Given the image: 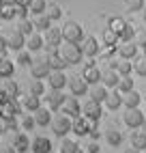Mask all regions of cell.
I'll return each instance as SVG.
<instances>
[{
  "mask_svg": "<svg viewBox=\"0 0 146 153\" xmlns=\"http://www.w3.org/2000/svg\"><path fill=\"white\" fill-rule=\"evenodd\" d=\"M108 28H112L114 33H116V35L120 37V35H122V30L127 28V22H125L122 17H112V19H110V26H108Z\"/></svg>",
  "mask_w": 146,
  "mask_h": 153,
  "instance_id": "1f68e13d",
  "label": "cell"
},
{
  "mask_svg": "<svg viewBox=\"0 0 146 153\" xmlns=\"http://www.w3.org/2000/svg\"><path fill=\"white\" fill-rule=\"evenodd\" d=\"M99 151V145H97V142H90V145H88V153H97Z\"/></svg>",
  "mask_w": 146,
  "mask_h": 153,
  "instance_id": "f5cc1de1",
  "label": "cell"
},
{
  "mask_svg": "<svg viewBox=\"0 0 146 153\" xmlns=\"http://www.w3.org/2000/svg\"><path fill=\"white\" fill-rule=\"evenodd\" d=\"M116 88L120 91L122 95H125V93H129V91H133V78H129V76H120Z\"/></svg>",
  "mask_w": 146,
  "mask_h": 153,
  "instance_id": "836d02e7",
  "label": "cell"
},
{
  "mask_svg": "<svg viewBox=\"0 0 146 153\" xmlns=\"http://www.w3.org/2000/svg\"><path fill=\"white\" fill-rule=\"evenodd\" d=\"M28 9H30V13H35V15H43L45 9H47V2L45 0H30Z\"/></svg>",
  "mask_w": 146,
  "mask_h": 153,
  "instance_id": "4dcf8cb0",
  "label": "cell"
},
{
  "mask_svg": "<svg viewBox=\"0 0 146 153\" xmlns=\"http://www.w3.org/2000/svg\"><path fill=\"white\" fill-rule=\"evenodd\" d=\"M0 149H2V145H0Z\"/></svg>",
  "mask_w": 146,
  "mask_h": 153,
  "instance_id": "be15d7a7",
  "label": "cell"
},
{
  "mask_svg": "<svg viewBox=\"0 0 146 153\" xmlns=\"http://www.w3.org/2000/svg\"><path fill=\"white\" fill-rule=\"evenodd\" d=\"M82 78H84L88 84H99V82H101V71H99V67H95L92 63H88V65L84 67Z\"/></svg>",
  "mask_w": 146,
  "mask_h": 153,
  "instance_id": "2e32d148",
  "label": "cell"
},
{
  "mask_svg": "<svg viewBox=\"0 0 146 153\" xmlns=\"http://www.w3.org/2000/svg\"><path fill=\"white\" fill-rule=\"evenodd\" d=\"M133 43L138 45V48H146V30H144V28H138V30H135Z\"/></svg>",
  "mask_w": 146,
  "mask_h": 153,
  "instance_id": "f35d334b",
  "label": "cell"
},
{
  "mask_svg": "<svg viewBox=\"0 0 146 153\" xmlns=\"http://www.w3.org/2000/svg\"><path fill=\"white\" fill-rule=\"evenodd\" d=\"M35 123L41 125V127H45L47 123H52V112H47V108H39L35 112Z\"/></svg>",
  "mask_w": 146,
  "mask_h": 153,
  "instance_id": "4316f807",
  "label": "cell"
},
{
  "mask_svg": "<svg viewBox=\"0 0 146 153\" xmlns=\"http://www.w3.org/2000/svg\"><path fill=\"white\" fill-rule=\"evenodd\" d=\"M133 35H135V30L127 24V28H125L122 35H120V41H133Z\"/></svg>",
  "mask_w": 146,
  "mask_h": 153,
  "instance_id": "bcb514c9",
  "label": "cell"
},
{
  "mask_svg": "<svg viewBox=\"0 0 146 153\" xmlns=\"http://www.w3.org/2000/svg\"><path fill=\"white\" fill-rule=\"evenodd\" d=\"M60 30H62V41H69V43L84 41V30H82V26L77 22H67Z\"/></svg>",
  "mask_w": 146,
  "mask_h": 153,
  "instance_id": "7a4b0ae2",
  "label": "cell"
},
{
  "mask_svg": "<svg viewBox=\"0 0 146 153\" xmlns=\"http://www.w3.org/2000/svg\"><path fill=\"white\" fill-rule=\"evenodd\" d=\"M2 125H4V131H9V129H17V121L15 119H2Z\"/></svg>",
  "mask_w": 146,
  "mask_h": 153,
  "instance_id": "c3c4849f",
  "label": "cell"
},
{
  "mask_svg": "<svg viewBox=\"0 0 146 153\" xmlns=\"http://www.w3.org/2000/svg\"><path fill=\"white\" fill-rule=\"evenodd\" d=\"M47 82H49L52 91H62L65 84H69L67 78H65V71H52V74L47 76Z\"/></svg>",
  "mask_w": 146,
  "mask_h": 153,
  "instance_id": "5bb4252c",
  "label": "cell"
},
{
  "mask_svg": "<svg viewBox=\"0 0 146 153\" xmlns=\"http://www.w3.org/2000/svg\"><path fill=\"white\" fill-rule=\"evenodd\" d=\"M118 39H120V37L114 33L112 28H105V33H103V43H105V45H114Z\"/></svg>",
  "mask_w": 146,
  "mask_h": 153,
  "instance_id": "ab89813d",
  "label": "cell"
},
{
  "mask_svg": "<svg viewBox=\"0 0 146 153\" xmlns=\"http://www.w3.org/2000/svg\"><path fill=\"white\" fill-rule=\"evenodd\" d=\"M99 50H101V45H99V41L95 37H84V41H82V52H84V56H97L99 54Z\"/></svg>",
  "mask_w": 146,
  "mask_h": 153,
  "instance_id": "7c38bea8",
  "label": "cell"
},
{
  "mask_svg": "<svg viewBox=\"0 0 146 153\" xmlns=\"http://www.w3.org/2000/svg\"><path fill=\"white\" fill-rule=\"evenodd\" d=\"M7 43H9V48H11V50H15V52H17V50H22V48L26 45V37L19 33V30H13V33L9 35Z\"/></svg>",
  "mask_w": 146,
  "mask_h": 153,
  "instance_id": "d6986e66",
  "label": "cell"
},
{
  "mask_svg": "<svg viewBox=\"0 0 146 153\" xmlns=\"http://www.w3.org/2000/svg\"><path fill=\"white\" fill-rule=\"evenodd\" d=\"M118 54L122 58H135L138 56V45H135L133 41H122L118 45Z\"/></svg>",
  "mask_w": 146,
  "mask_h": 153,
  "instance_id": "ffe728a7",
  "label": "cell"
},
{
  "mask_svg": "<svg viewBox=\"0 0 146 153\" xmlns=\"http://www.w3.org/2000/svg\"><path fill=\"white\" fill-rule=\"evenodd\" d=\"M144 22H146V9H144Z\"/></svg>",
  "mask_w": 146,
  "mask_h": 153,
  "instance_id": "91938a15",
  "label": "cell"
},
{
  "mask_svg": "<svg viewBox=\"0 0 146 153\" xmlns=\"http://www.w3.org/2000/svg\"><path fill=\"white\" fill-rule=\"evenodd\" d=\"M7 50H9V43H7V39H4V37H0V54H4Z\"/></svg>",
  "mask_w": 146,
  "mask_h": 153,
  "instance_id": "816d5d0a",
  "label": "cell"
},
{
  "mask_svg": "<svg viewBox=\"0 0 146 153\" xmlns=\"http://www.w3.org/2000/svg\"><path fill=\"white\" fill-rule=\"evenodd\" d=\"M15 9H17V17H22V19H26V15H28V11H30V9L28 7H22V4H15Z\"/></svg>",
  "mask_w": 146,
  "mask_h": 153,
  "instance_id": "681fc988",
  "label": "cell"
},
{
  "mask_svg": "<svg viewBox=\"0 0 146 153\" xmlns=\"http://www.w3.org/2000/svg\"><path fill=\"white\" fill-rule=\"evenodd\" d=\"M30 74H32V78L37 80H43L52 74V67L47 63V58H35L32 63H30Z\"/></svg>",
  "mask_w": 146,
  "mask_h": 153,
  "instance_id": "8992f818",
  "label": "cell"
},
{
  "mask_svg": "<svg viewBox=\"0 0 146 153\" xmlns=\"http://www.w3.org/2000/svg\"><path fill=\"white\" fill-rule=\"evenodd\" d=\"M144 56H146V48H144Z\"/></svg>",
  "mask_w": 146,
  "mask_h": 153,
  "instance_id": "94428289",
  "label": "cell"
},
{
  "mask_svg": "<svg viewBox=\"0 0 146 153\" xmlns=\"http://www.w3.org/2000/svg\"><path fill=\"white\" fill-rule=\"evenodd\" d=\"M62 114H67L69 119H77L82 114V106L75 97H67L65 104H62Z\"/></svg>",
  "mask_w": 146,
  "mask_h": 153,
  "instance_id": "9c48e42d",
  "label": "cell"
},
{
  "mask_svg": "<svg viewBox=\"0 0 146 153\" xmlns=\"http://www.w3.org/2000/svg\"><path fill=\"white\" fill-rule=\"evenodd\" d=\"M142 129H144V131H146V121H144V125H142Z\"/></svg>",
  "mask_w": 146,
  "mask_h": 153,
  "instance_id": "680465c9",
  "label": "cell"
},
{
  "mask_svg": "<svg viewBox=\"0 0 146 153\" xmlns=\"http://www.w3.org/2000/svg\"><path fill=\"white\" fill-rule=\"evenodd\" d=\"M30 151L32 153H52V140L45 136H37L30 145Z\"/></svg>",
  "mask_w": 146,
  "mask_h": 153,
  "instance_id": "4fadbf2b",
  "label": "cell"
},
{
  "mask_svg": "<svg viewBox=\"0 0 146 153\" xmlns=\"http://www.w3.org/2000/svg\"><path fill=\"white\" fill-rule=\"evenodd\" d=\"M69 88H71V93L73 95H88V82L82 76H75V78H71L69 80Z\"/></svg>",
  "mask_w": 146,
  "mask_h": 153,
  "instance_id": "8fae6325",
  "label": "cell"
},
{
  "mask_svg": "<svg viewBox=\"0 0 146 153\" xmlns=\"http://www.w3.org/2000/svg\"><path fill=\"white\" fill-rule=\"evenodd\" d=\"M108 86H103V84H95V88L90 91V99H95V101H99V104H103V101H105V97H108Z\"/></svg>",
  "mask_w": 146,
  "mask_h": 153,
  "instance_id": "484cf974",
  "label": "cell"
},
{
  "mask_svg": "<svg viewBox=\"0 0 146 153\" xmlns=\"http://www.w3.org/2000/svg\"><path fill=\"white\" fill-rule=\"evenodd\" d=\"M101 104L99 101H95V99H88L84 106H82V114L84 117H88V119H95V121H99L101 119Z\"/></svg>",
  "mask_w": 146,
  "mask_h": 153,
  "instance_id": "30bf717a",
  "label": "cell"
},
{
  "mask_svg": "<svg viewBox=\"0 0 146 153\" xmlns=\"http://www.w3.org/2000/svg\"><path fill=\"white\" fill-rule=\"evenodd\" d=\"M108 142L112 147H118L120 142H122V134L118 129H108Z\"/></svg>",
  "mask_w": 146,
  "mask_h": 153,
  "instance_id": "8d00e7d4",
  "label": "cell"
},
{
  "mask_svg": "<svg viewBox=\"0 0 146 153\" xmlns=\"http://www.w3.org/2000/svg\"><path fill=\"white\" fill-rule=\"evenodd\" d=\"M65 95L60 93V91H52V93L47 95V106H49V110H58V108H62V104H65Z\"/></svg>",
  "mask_w": 146,
  "mask_h": 153,
  "instance_id": "44dd1931",
  "label": "cell"
},
{
  "mask_svg": "<svg viewBox=\"0 0 146 153\" xmlns=\"http://www.w3.org/2000/svg\"><path fill=\"white\" fill-rule=\"evenodd\" d=\"M125 153H142V151H140V149H135V147H129V149L125 151Z\"/></svg>",
  "mask_w": 146,
  "mask_h": 153,
  "instance_id": "9f6ffc18",
  "label": "cell"
},
{
  "mask_svg": "<svg viewBox=\"0 0 146 153\" xmlns=\"http://www.w3.org/2000/svg\"><path fill=\"white\" fill-rule=\"evenodd\" d=\"M45 15L52 19V22H54V19H60V15H62V11H60V7L58 4H47V9H45Z\"/></svg>",
  "mask_w": 146,
  "mask_h": 153,
  "instance_id": "74e56055",
  "label": "cell"
},
{
  "mask_svg": "<svg viewBox=\"0 0 146 153\" xmlns=\"http://www.w3.org/2000/svg\"><path fill=\"white\" fill-rule=\"evenodd\" d=\"M17 30H19V33H22L24 37H30V35H32V30H35V24H32V22H28V19H22Z\"/></svg>",
  "mask_w": 146,
  "mask_h": 153,
  "instance_id": "60d3db41",
  "label": "cell"
},
{
  "mask_svg": "<svg viewBox=\"0 0 146 153\" xmlns=\"http://www.w3.org/2000/svg\"><path fill=\"white\" fill-rule=\"evenodd\" d=\"M26 153H32V151H26Z\"/></svg>",
  "mask_w": 146,
  "mask_h": 153,
  "instance_id": "6125c7cd",
  "label": "cell"
},
{
  "mask_svg": "<svg viewBox=\"0 0 146 153\" xmlns=\"http://www.w3.org/2000/svg\"><path fill=\"white\" fill-rule=\"evenodd\" d=\"M140 101H142V95H140L135 88L122 95V104L127 106V108H138V106H140Z\"/></svg>",
  "mask_w": 146,
  "mask_h": 153,
  "instance_id": "603a6c76",
  "label": "cell"
},
{
  "mask_svg": "<svg viewBox=\"0 0 146 153\" xmlns=\"http://www.w3.org/2000/svg\"><path fill=\"white\" fill-rule=\"evenodd\" d=\"M13 71H15V65H13V60L11 58H0V78H11L13 76Z\"/></svg>",
  "mask_w": 146,
  "mask_h": 153,
  "instance_id": "d4e9b609",
  "label": "cell"
},
{
  "mask_svg": "<svg viewBox=\"0 0 146 153\" xmlns=\"http://www.w3.org/2000/svg\"><path fill=\"white\" fill-rule=\"evenodd\" d=\"M32 24H35L37 30H41V33H47V30L52 28V19L43 13V15H37V17L32 19Z\"/></svg>",
  "mask_w": 146,
  "mask_h": 153,
  "instance_id": "83f0119b",
  "label": "cell"
},
{
  "mask_svg": "<svg viewBox=\"0 0 146 153\" xmlns=\"http://www.w3.org/2000/svg\"><path fill=\"white\" fill-rule=\"evenodd\" d=\"M144 112L140 108H127V112H125V123H127L131 129H140L144 125Z\"/></svg>",
  "mask_w": 146,
  "mask_h": 153,
  "instance_id": "ba28073f",
  "label": "cell"
},
{
  "mask_svg": "<svg viewBox=\"0 0 146 153\" xmlns=\"http://www.w3.org/2000/svg\"><path fill=\"white\" fill-rule=\"evenodd\" d=\"M52 129H54V134L65 138L69 131H73V121L67 117V114H60L56 119H52Z\"/></svg>",
  "mask_w": 146,
  "mask_h": 153,
  "instance_id": "5b68a950",
  "label": "cell"
},
{
  "mask_svg": "<svg viewBox=\"0 0 146 153\" xmlns=\"http://www.w3.org/2000/svg\"><path fill=\"white\" fill-rule=\"evenodd\" d=\"M0 153H17L13 147H2V149H0Z\"/></svg>",
  "mask_w": 146,
  "mask_h": 153,
  "instance_id": "db71d44e",
  "label": "cell"
},
{
  "mask_svg": "<svg viewBox=\"0 0 146 153\" xmlns=\"http://www.w3.org/2000/svg\"><path fill=\"white\" fill-rule=\"evenodd\" d=\"M131 69H133V65L129 63V60H120V63H116L118 76H129V74H131Z\"/></svg>",
  "mask_w": 146,
  "mask_h": 153,
  "instance_id": "b9f144b4",
  "label": "cell"
},
{
  "mask_svg": "<svg viewBox=\"0 0 146 153\" xmlns=\"http://www.w3.org/2000/svg\"><path fill=\"white\" fill-rule=\"evenodd\" d=\"M58 54H60V58L65 60L67 65H77V63H82V56H84L80 43H69V41H62L60 43Z\"/></svg>",
  "mask_w": 146,
  "mask_h": 153,
  "instance_id": "6da1fadb",
  "label": "cell"
},
{
  "mask_svg": "<svg viewBox=\"0 0 146 153\" xmlns=\"http://www.w3.org/2000/svg\"><path fill=\"white\" fill-rule=\"evenodd\" d=\"M133 69H135V74H138V76L146 78V56H144V58H135Z\"/></svg>",
  "mask_w": 146,
  "mask_h": 153,
  "instance_id": "7bdbcfd3",
  "label": "cell"
},
{
  "mask_svg": "<svg viewBox=\"0 0 146 153\" xmlns=\"http://www.w3.org/2000/svg\"><path fill=\"white\" fill-rule=\"evenodd\" d=\"M110 110H118L120 106H122V93L118 88H114L112 93H108V97H105V101H103Z\"/></svg>",
  "mask_w": 146,
  "mask_h": 153,
  "instance_id": "ac0fdd59",
  "label": "cell"
},
{
  "mask_svg": "<svg viewBox=\"0 0 146 153\" xmlns=\"http://www.w3.org/2000/svg\"><path fill=\"white\" fill-rule=\"evenodd\" d=\"M22 106H24L28 112H37V110L41 108V101H39L37 95H30V93H28V95L24 97V101H22Z\"/></svg>",
  "mask_w": 146,
  "mask_h": 153,
  "instance_id": "f1b7e54d",
  "label": "cell"
},
{
  "mask_svg": "<svg viewBox=\"0 0 146 153\" xmlns=\"http://www.w3.org/2000/svg\"><path fill=\"white\" fill-rule=\"evenodd\" d=\"M4 131V125H2V119H0V134Z\"/></svg>",
  "mask_w": 146,
  "mask_h": 153,
  "instance_id": "6f0895ef",
  "label": "cell"
},
{
  "mask_svg": "<svg viewBox=\"0 0 146 153\" xmlns=\"http://www.w3.org/2000/svg\"><path fill=\"white\" fill-rule=\"evenodd\" d=\"M127 9L131 13L140 11V9H144V0H127Z\"/></svg>",
  "mask_w": 146,
  "mask_h": 153,
  "instance_id": "f6af8a7d",
  "label": "cell"
},
{
  "mask_svg": "<svg viewBox=\"0 0 146 153\" xmlns=\"http://www.w3.org/2000/svg\"><path fill=\"white\" fill-rule=\"evenodd\" d=\"M15 13H17L15 4H9V2H4L2 7H0V19H11V17H15Z\"/></svg>",
  "mask_w": 146,
  "mask_h": 153,
  "instance_id": "e575fe53",
  "label": "cell"
},
{
  "mask_svg": "<svg viewBox=\"0 0 146 153\" xmlns=\"http://www.w3.org/2000/svg\"><path fill=\"white\" fill-rule=\"evenodd\" d=\"M17 63H19V65H30V63H32V58H30V52H19Z\"/></svg>",
  "mask_w": 146,
  "mask_h": 153,
  "instance_id": "7dc6e473",
  "label": "cell"
},
{
  "mask_svg": "<svg viewBox=\"0 0 146 153\" xmlns=\"http://www.w3.org/2000/svg\"><path fill=\"white\" fill-rule=\"evenodd\" d=\"M22 104L17 101V97H9L7 101L0 104V119H15L22 112Z\"/></svg>",
  "mask_w": 146,
  "mask_h": 153,
  "instance_id": "3957f363",
  "label": "cell"
},
{
  "mask_svg": "<svg viewBox=\"0 0 146 153\" xmlns=\"http://www.w3.org/2000/svg\"><path fill=\"white\" fill-rule=\"evenodd\" d=\"M4 91H7V95L9 97H17V82H13V80H7V84H4Z\"/></svg>",
  "mask_w": 146,
  "mask_h": 153,
  "instance_id": "ee69618b",
  "label": "cell"
},
{
  "mask_svg": "<svg viewBox=\"0 0 146 153\" xmlns=\"http://www.w3.org/2000/svg\"><path fill=\"white\" fill-rule=\"evenodd\" d=\"M15 4H22V7H28L30 0H15Z\"/></svg>",
  "mask_w": 146,
  "mask_h": 153,
  "instance_id": "11a10c76",
  "label": "cell"
},
{
  "mask_svg": "<svg viewBox=\"0 0 146 153\" xmlns=\"http://www.w3.org/2000/svg\"><path fill=\"white\" fill-rule=\"evenodd\" d=\"M43 39H45V48L49 50V54H54V52H58V48L62 43V30L60 28H49Z\"/></svg>",
  "mask_w": 146,
  "mask_h": 153,
  "instance_id": "52a82bcc",
  "label": "cell"
},
{
  "mask_svg": "<svg viewBox=\"0 0 146 153\" xmlns=\"http://www.w3.org/2000/svg\"><path fill=\"white\" fill-rule=\"evenodd\" d=\"M131 147L140 149V151L146 149V131L144 129H135L133 134H131Z\"/></svg>",
  "mask_w": 146,
  "mask_h": 153,
  "instance_id": "cb8c5ba5",
  "label": "cell"
},
{
  "mask_svg": "<svg viewBox=\"0 0 146 153\" xmlns=\"http://www.w3.org/2000/svg\"><path fill=\"white\" fill-rule=\"evenodd\" d=\"M118 71L116 69H105V71H101V84L103 86H112V88H116L118 86Z\"/></svg>",
  "mask_w": 146,
  "mask_h": 153,
  "instance_id": "e0dca14e",
  "label": "cell"
},
{
  "mask_svg": "<svg viewBox=\"0 0 146 153\" xmlns=\"http://www.w3.org/2000/svg\"><path fill=\"white\" fill-rule=\"evenodd\" d=\"M35 125H37V123H35V117H26V119L22 121V127H24V129H32Z\"/></svg>",
  "mask_w": 146,
  "mask_h": 153,
  "instance_id": "f907efd6",
  "label": "cell"
},
{
  "mask_svg": "<svg viewBox=\"0 0 146 153\" xmlns=\"http://www.w3.org/2000/svg\"><path fill=\"white\" fill-rule=\"evenodd\" d=\"M45 45V39L41 37V35H37V33H32L28 39H26V48H28V52H37V50H41Z\"/></svg>",
  "mask_w": 146,
  "mask_h": 153,
  "instance_id": "7402d4cb",
  "label": "cell"
},
{
  "mask_svg": "<svg viewBox=\"0 0 146 153\" xmlns=\"http://www.w3.org/2000/svg\"><path fill=\"white\" fill-rule=\"evenodd\" d=\"M47 63H49V67H52V71H62L67 67V63L60 58V54L58 52H54V54H49L47 56Z\"/></svg>",
  "mask_w": 146,
  "mask_h": 153,
  "instance_id": "f546056e",
  "label": "cell"
},
{
  "mask_svg": "<svg viewBox=\"0 0 146 153\" xmlns=\"http://www.w3.org/2000/svg\"><path fill=\"white\" fill-rule=\"evenodd\" d=\"M28 93L30 95H37V97H41L45 93V84H43V80H32V82H30V88H28Z\"/></svg>",
  "mask_w": 146,
  "mask_h": 153,
  "instance_id": "d6a6232c",
  "label": "cell"
},
{
  "mask_svg": "<svg viewBox=\"0 0 146 153\" xmlns=\"http://www.w3.org/2000/svg\"><path fill=\"white\" fill-rule=\"evenodd\" d=\"M30 138L24 134V131H17V134L13 136V149L17 151V153H26V151H30Z\"/></svg>",
  "mask_w": 146,
  "mask_h": 153,
  "instance_id": "9a60e30c",
  "label": "cell"
},
{
  "mask_svg": "<svg viewBox=\"0 0 146 153\" xmlns=\"http://www.w3.org/2000/svg\"><path fill=\"white\" fill-rule=\"evenodd\" d=\"M80 147L75 140H69V138H62V145H60V153H77Z\"/></svg>",
  "mask_w": 146,
  "mask_h": 153,
  "instance_id": "d590c367",
  "label": "cell"
},
{
  "mask_svg": "<svg viewBox=\"0 0 146 153\" xmlns=\"http://www.w3.org/2000/svg\"><path fill=\"white\" fill-rule=\"evenodd\" d=\"M97 127V121L95 119H88V117H77L73 119V131H75L77 136H86V134H92Z\"/></svg>",
  "mask_w": 146,
  "mask_h": 153,
  "instance_id": "277c9868",
  "label": "cell"
}]
</instances>
